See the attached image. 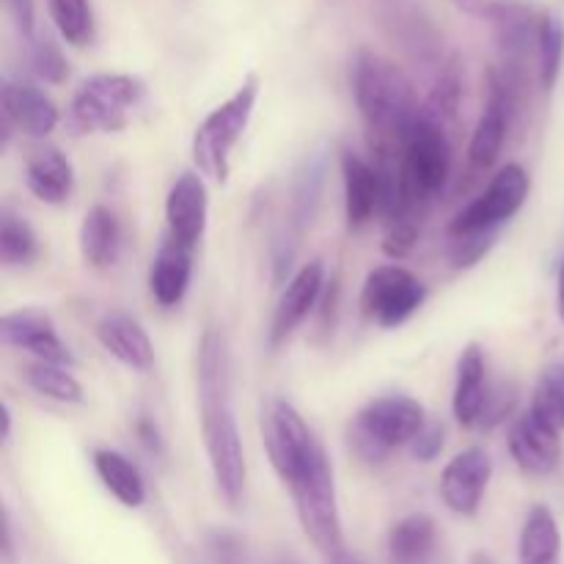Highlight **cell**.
<instances>
[{
	"label": "cell",
	"mask_w": 564,
	"mask_h": 564,
	"mask_svg": "<svg viewBox=\"0 0 564 564\" xmlns=\"http://www.w3.org/2000/svg\"><path fill=\"white\" fill-rule=\"evenodd\" d=\"M121 246H124V237H121L119 218H116L113 209H108L105 204H94L86 215H83L80 224V257L88 268H113L121 257Z\"/></svg>",
	"instance_id": "cell-24"
},
{
	"label": "cell",
	"mask_w": 564,
	"mask_h": 564,
	"mask_svg": "<svg viewBox=\"0 0 564 564\" xmlns=\"http://www.w3.org/2000/svg\"><path fill=\"white\" fill-rule=\"evenodd\" d=\"M42 253L39 235L22 215L3 209L0 218V259L6 268H28Z\"/></svg>",
	"instance_id": "cell-28"
},
{
	"label": "cell",
	"mask_w": 564,
	"mask_h": 564,
	"mask_svg": "<svg viewBox=\"0 0 564 564\" xmlns=\"http://www.w3.org/2000/svg\"><path fill=\"white\" fill-rule=\"evenodd\" d=\"M97 339L121 367L149 372L154 367V345L147 328L124 312H110L99 319Z\"/></svg>",
	"instance_id": "cell-20"
},
{
	"label": "cell",
	"mask_w": 564,
	"mask_h": 564,
	"mask_svg": "<svg viewBox=\"0 0 564 564\" xmlns=\"http://www.w3.org/2000/svg\"><path fill=\"white\" fill-rule=\"evenodd\" d=\"M135 435H138V441H141V446L149 452V455H154V457L165 455L163 433H160V427H158V422H154V419L138 416Z\"/></svg>",
	"instance_id": "cell-38"
},
{
	"label": "cell",
	"mask_w": 564,
	"mask_h": 564,
	"mask_svg": "<svg viewBox=\"0 0 564 564\" xmlns=\"http://www.w3.org/2000/svg\"><path fill=\"white\" fill-rule=\"evenodd\" d=\"M328 564H369L367 560H361L358 554H350V551H345V554L334 556V560H328Z\"/></svg>",
	"instance_id": "cell-40"
},
{
	"label": "cell",
	"mask_w": 564,
	"mask_h": 564,
	"mask_svg": "<svg viewBox=\"0 0 564 564\" xmlns=\"http://www.w3.org/2000/svg\"><path fill=\"white\" fill-rule=\"evenodd\" d=\"M25 383L31 386L36 394L47 397V400L61 402V405H83V386L69 367H58V364H42L33 361L25 367Z\"/></svg>",
	"instance_id": "cell-29"
},
{
	"label": "cell",
	"mask_w": 564,
	"mask_h": 564,
	"mask_svg": "<svg viewBox=\"0 0 564 564\" xmlns=\"http://www.w3.org/2000/svg\"><path fill=\"white\" fill-rule=\"evenodd\" d=\"M427 424L424 405L408 394H383L356 413L350 424V446L361 460L380 463L400 446H411Z\"/></svg>",
	"instance_id": "cell-6"
},
{
	"label": "cell",
	"mask_w": 564,
	"mask_h": 564,
	"mask_svg": "<svg viewBox=\"0 0 564 564\" xmlns=\"http://www.w3.org/2000/svg\"><path fill=\"white\" fill-rule=\"evenodd\" d=\"M455 3L460 6V9L474 11V14H479V11H482V6H485V0H455Z\"/></svg>",
	"instance_id": "cell-42"
},
{
	"label": "cell",
	"mask_w": 564,
	"mask_h": 564,
	"mask_svg": "<svg viewBox=\"0 0 564 564\" xmlns=\"http://www.w3.org/2000/svg\"><path fill=\"white\" fill-rule=\"evenodd\" d=\"M529 191H532L529 171L518 163L505 165L488 182V187L452 218L449 237L499 235V226H505L507 220L521 213V207L529 198Z\"/></svg>",
	"instance_id": "cell-9"
},
{
	"label": "cell",
	"mask_w": 564,
	"mask_h": 564,
	"mask_svg": "<svg viewBox=\"0 0 564 564\" xmlns=\"http://www.w3.org/2000/svg\"><path fill=\"white\" fill-rule=\"evenodd\" d=\"M449 176L452 143L446 138L444 121L422 113V119L397 143V180H400L402 202L400 220H416V215H422L444 193Z\"/></svg>",
	"instance_id": "cell-3"
},
{
	"label": "cell",
	"mask_w": 564,
	"mask_h": 564,
	"mask_svg": "<svg viewBox=\"0 0 564 564\" xmlns=\"http://www.w3.org/2000/svg\"><path fill=\"white\" fill-rule=\"evenodd\" d=\"M564 64V20L556 11L540 14L538 31V83L543 91H554Z\"/></svg>",
	"instance_id": "cell-27"
},
{
	"label": "cell",
	"mask_w": 564,
	"mask_h": 564,
	"mask_svg": "<svg viewBox=\"0 0 564 564\" xmlns=\"http://www.w3.org/2000/svg\"><path fill=\"white\" fill-rule=\"evenodd\" d=\"M0 416H3V444H9L11 441V411L6 402H3V408H0Z\"/></svg>",
	"instance_id": "cell-41"
},
{
	"label": "cell",
	"mask_w": 564,
	"mask_h": 564,
	"mask_svg": "<svg viewBox=\"0 0 564 564\" xmlns=\"http://www.w3.org/2000/svg\"><path fill=\"white\" fill-rule=\"evenodd\" d=\"M427 301V286L402 264H378L361 290V308L380 328H400Z\"/></svg>",
	"instance_id": "cell-10"
},
{
	"label": "cell",
	"mask_w": 564,
	"mask_h": 564,
	"mask_svg": "<svg viewBox=\"0 0 564 564\" xmlns=\"http://www.w3.org/2000/svg\"><path fill=\"white\" fill-rule=\"evenodd\" d=\"M198 419H202L204 452L213 482L229 507H240L246 496V449L231 402V358L226 336L218 328L204 330L196 358Z\"/></svg>",
	"instance_id": "cell-1"
},
{
	"label": "cell",
	"mask_w": 564,
	"mask_h": 564,
	"mask_svg": "<svg viewBox=\"0 0 564 564\" xmlns=\"http://www.w3.org/2000/svg\"><path fill=\"white\" fill-rule=\"evenodd\" d=\"M562 532L551 507L534 505L518 538V564H560Z\"/></svg>",
	"instance_id": "cell-25"
},
{
	"label": "cell",
	"mask_w": 564,
	"mask_h": 564,
	"mask_svg": "<svg viewBox=\"0 0 564 564\" xmlns=\"http://www.w3.org/2000/svg\"><path fill=\"white\" fill-rule=\"evenodd\" d=\"M94 471H97L105 490L119 505H124L127 510L143 507V501H147V482H143L141 471H138V466L130 457L116 449H97L94 452Z\"/></svg>",
	"instance_id": "cell-26"
},
{
	"label": "cell",
	"mask_w": 564,
	"mask_h": 564,
	"mask_svg": "<svg viewBox=\"0 0 564 564\" xmlns=\"http://www.w3.org/2000/svg\"><path fill=\"white\" fill-rule=\"evenodd\" d=\"M391 564H438L441 532L438 523L427 512H411L400 518L389 532Z\"/></svg>",
	"instance_id": "cell-23"
},
{
	"label": "cell",
	"mask_w": 564,
	"mask_h": 564,
	"mask_svg": "<svg viewBox=\"0 0 564 564\" xmlns=\"http://www.w3.org/2000/svg\"><path fill=\"white\" fill-rule=\"evenodd\" d=\"M474 564H490V560H488V556H477V560H474Z\"/></svg>",
	"instance_id": "cell-43"
},
{
	"label": "cell",
	"mask_w": 564,
	"mask_h": 564,
	"mask_svg": "<svg viewBox=\"0 0 564 564\" xmlns=\"http://www.w3.org/2000/svg\"><path fill=\"white\" fill-rule=\"evenodd\" d=\"M3 3L9 9L11 20H14L17 31L28 39L36 36L33 33V28H36V6H33V0H3Z\"/></svg>",
	"instance_id": "cell-37"
},
{
	"label": "cell",
	"mask_w": 564,
	"mask_h": 564,
	"mask_svg": "<svg viewBox=\"0 0 564 564\" xmlns=\"http://www.w3.org/2000/svg\"><path fill=\"white\" fill-rule=\"evenodd\" d=\"M325 290V264L319 259L301 264L290 281H286L284 292H281L279 303H275L273 319H270V347H279L295 334L303 325V319L317 308L319 297Z\"/></svg>",
	"instance_id": "cell-16"
},
{
	"label": "cell",
	"mask_w": 564,
	"mask_h": 564,
	"mask_svg": "<svg viewBox=\"0 0 564 564\" xmlns=\"http://www.w3.org/2000/svg\"><path fill=\"white\" fill-rule=\"evenodd\" d=\"M28 64L31 72L44 83H64L69 77V61L64 58L58 44L47 36H33L28 39Z\"/></svg>",
	"instance_id": "cell-32"
},
{
	"label": "cell",
	"mask_w": 564,
	"mask_h": 564,
	"mask_svg": "<svg viewBox=\"0 0 564 564\" xmlns=\"http://www.w3.org/2000/svg\"><path fill=\"white\" fill-rule=\"evenodd\" d=\"M507 446L516 466L529 477H549L562 463V433L529 408L512 419Z\"/></svg>",
	"instance_id": "cell-14"
},
{
	"label": "cell",
	"mask_w": 564,
	"mask_h": 564,
	"mask_svg": "<svg viewBox=\"0 0 564 564\" xmlns=\"http://www.w3.org/2000/svg\"><path fill=\"white\" fill-rule=\"evenodd\" d=\"M323 176H325V160L323 154L312 158L306 163V171L297 176L295 187V220L297 226H306L314 218L319 204V191H323Z\"/></svg>",
	"instance_id": "cell-33"
},
{
	"label": "cell",
	"mask_w": 564,
	"mask_h": 564,
	"mask_svg": "<svg viewBox=\"0 0 564 564\" xmlns=\"http://www.w3.org/2000/svg\"><path fill=\"white\" fill-rule=\"evenodd\" d=\"M262 444L270 457V466L284 485H292L319 455L325 446L297 413L292 402L273 397L264 402L262 411Z\"/></svg>",
	"instance_id": "cell-8"
},
{
	"label": "cell",
	"mask_w": 564,
	"mask_h": 564,
	"mask_svg": "<svg viewBox=\"0 0 564 564\" xmlns=\"http://www.w3.org/2000/svg\"><path fill=\"white\" fill-rule=\"evenodd\" d=\"M444 444H446L444 424H441V422H430V419H427V424H424V427L419 430V435L411 441V446H408V449H411L413 460L433 463L435 457H438L441 452H444Z\"/></svg>",
	"instance_id": "cell-35"
},
{
	"label": "cell",
	"mask_w": 564,
	"mask_h": 564,
	"mask_svg": "<svg viewBox=\"0 0 564 564\" xmlns=\"http://www.w3.org/2000/svg\"><path fill=\"white\" fill-rule=\"evenodd\" d=\"M25 185L39 202L58 207L75 191V169L58 147H33L25 158Z\"/></svg>",
	"instance_id": "cell-22"
},
{
	"label": "cell",
	"mask_w": 564,
	"mask_h": 564,
	"mask_svg": "<svg viewBox=\"0 0 564 564\" xmlns=\"http://www.w3.org/2000/svg\"><path fill=\"white\" fill-rule=\"evenodd\" d=\"M0 339L6 347L25 350L28 356H33V361L58 364V367L75 364L69 345L61 339L53 317L44 308L22 306L14 312H6L0 317Z\"/></svg>",
	"instance_id": "cell-12"
},
{
	"label": "cell",
	"mask_w": 564,
	"mask_h": 564,
	"mask_svg": "<svg viewBox=\"0 0 564 564\" xmlns=\"http://www.w3.org/2000/svg\"><path fill=\"white\" fill-rule=\"evenodd\" d=\"M147 97V83L141 77L99 72L77 86L69 102L66 124L75 135H110L130 124V113Z\"/></svg>",
	"instance_id": "cell-5"
},
{
	"label": "cell",
	"mask_w": 564,
	"mask_h": 564,
	"mask_svg": "<svg viewBox=\"0 0 564 564\" xmlns=\"http://www.w3.org/2000/svg\"><path fill=\"white\" fill-rule=\"evenodd\" d=\"M207 182L198 171H182L174 185H171L169 198H165V226H169L165 237L196 251L204 231H207Z\"/></svg>",
	"instance_id": "cell-15"
},
{
	"label": "cell",
	"mask_w": 564,
	"mask_h": 564,
	"mask_svg": "<svg viewBox=\"0 0 564 564\" xmlns=\"http://www.w3.org/2000/svg\"><path fill=\"white\" fill-rule=\"evenodd\" d=\"M479 14L494 28L496 47L501 53V64L510 69L529 72V61H538V31L540 14L521 0H485Z\"/></svg>",
	"instance_id": "cell-11"
},
{
	"label": "cell",
	"mask_w": 564,
	"mask_h": 564,
	"mask_svg": "<svg viewBox=\"0 0 564 564\" xmlns=\"http://www.w3.org/2000/svg\"><path fill=\"white\" fill-rule=\"evenodd\" d=\"M449 259L455 268L466 270L482 262L488 251L494 248L496 235H466V237H449Z\"/></svg>",
	"instance_id": "cell-34"
},
{
	"label": "cell",
	"mask_w": 564,
	"mask_h": 564,
	"mask_svg": "<svg viewBox=\"0 0 564 564\" xmlns=\"http://www.w3.org/2000/svg\"><path fill=\"white\" fill-rule=\"evenodd\" d=\"M50 17L58 28L61 39L72 47H86L94 39L91 0H47Z\"/></svg>",
	"instance_id": "cell-30"
},
{
	"label": "cell",
	"mask_w": 564,
	"mask_h": 564,
	"mask_svg": "<svg viewBox=\"0 0 564 564\" xmlns=\"http://www.w3.org/2000/svg\"><path fill=\"white\" fill-rule=\"evenodd\" d=\"M556 306H560V319L564 323V257L560 262V273H556Z\"/></svg>",
	"instance_id": "cell-39"
},
{
	"label": "cell",
	"mask_w": 564,
	"mask_h": 564,
	"mask_svg": "<svg viewBox=\"0 0 564 564\" xmlns=\"http://www.w3.org/2000/svg\"><path fill=\"white\" fill-rule=\"evenodd\" d=\"M416 242H419L416 220H397V224H391L389 231H386L383 253L397 262V259H405L408 253L416 248Z\"/></svg>",
	"instance_id": "cell-36"
},
{
	"label": "cell",
	"mask_w": 564,
	"mask_h": 564,
	"mask_svg": "<svg viewBox=\"0 0 564 564\" xmlns=\"http://www.w3.org/2000/svg\"><path fill=\"white\" fill-rule=\"evenodd\" d=\"M193 281V248L165 237L149 268V292L158 306L176 308L185 301Z\"/></svg>",
	"instance_id": "cell-21"
},
{
	"label": "cell",
	"mask_w": 564,
	"mask_h": 564,
	"mask_svg": "<svg viewBox=\"0 0 564 564\" xmlns=\"http://www.w3.org/2000/svg\"><path fill=\"white\" fill-rule=\"evenodd\" d=\"M350 83L372 147H397L422 119L424 102L416 86L394 61L372 50H358L350 66Z\"/></svg>",
	"instance_id": "cell-2"
},
{
	"label": "cell",
	"mask_w": 564,
	"mask_h": 564,
	"mask_svg": "<svg viewBox=\"0 0 564 564\" xmlns=\"http://www.w3.org/2000/svg\"><path fill=\"white\" fill-rule=\"evenodd\" d=\"M490 479H494V460L488 452L479 446L463 449L441 471V499L455 516L471 518L482 507Z\"/></svg>",
	"instance_id": "cell-13"
},
{
	"label": "cell",
	"mask_w": 564,
	"mask_h": 564,
	"mask_svg": "<svg viewBox=\"0 0 564 564\" xmlns=\"http://www.w3.org/2000/svg\"><path fill=\"white\" fill-rule=\"evenodd\" d=\"M490 380H488V356L482 345L468 341L457 358L455 375V394H452V413L457 424L466 430L482 427L485 408L490 400Z\"/></svg>",
	"instance_id": "cell-17"
},
{
	"label": "cell",
	"mask_w": 564,
	"mask_h": 564,
	"mask_svg": "<svg viewBox=\"0 0 564 564\" xmlns=\"http://www.w3.org/2000/svg\"><path fill=\"white\" fill-rule=\"evenodd\" d=\"M262 83L257 75H248L237 86L226 102H220L213 113L204 116L202 124L196 127L191 141V154L196 171L215 185H226L231 174V152L237 149L240 138L246 135L251 124L253 108H257Z\"/></svg>",
	"instance_id": "cell-4"
},
{
	"label": "cell",
	"mask_w": 564,
	"mask_h": 564,
	"mask_svg": "<svg viewBox=\"0 0 564 564\" xmlns=\"http://www.w3.org/2000/svg\"><path fill=\"white\" fill-rule=\"evenodd\" d=\"M0 102H3L6 135L17 130L28 138H47L61 121L53 99L42 88L31 86V83L6 80L3 91H0Z\"/></svg>",
	"instance_id": "cell-18"
},
{
	"label": "cell",
	"mask_w": 564,
	"mask_h": 564,
	"mask_svg": "<svg viewBox=\"0 0 564 564\" xmlns=\"http://www.w3.org/2000/svg\"><path fill=\"white\" fill-rule=\"evenodd\" d=\"M341 185H345V220L347 229L358 231L372 224L375 215H380L383 202V182H380L375 163L364 160L352 149H341Z\"/></svg>",
	"instance_id": "cell-19"
},
{
	"label": "cell",
	"mask_w": 564,
	"mask_h": 564,
	"mask_svg": "<svg viewBox=\"0 0 564 564\" xmlns=\"http://www.w3.org/2000/svg\"><path fill=\"white\" fill-rule=\"evenodd\" d=\"M290 496L295 501L297 521H301L303 532L312 540L314 549L325 560H334V556L345 554V529H341L339 496H336L334 466L328 460V452H323L290 485Z\"/></svg>",
	"instance_id": "cell-7"
},
{
	"label": "cell",
	"mask_w": 564,
	"mask_h": 564,
	"mask_svg": "<svg viewBox=\"0 0 564 564\" xmlns=\"http://www.w3.org/2000/svg\"><path fill=\"white\" fill-rule=\"evenodd\" d=\"M529 411L564 433V364H554L540 375Z\"/></svg>",
	"instance_id": "cell-31"
}]
</instances>
